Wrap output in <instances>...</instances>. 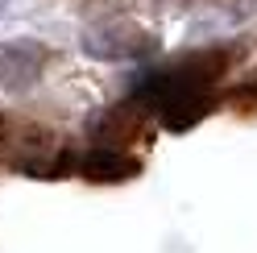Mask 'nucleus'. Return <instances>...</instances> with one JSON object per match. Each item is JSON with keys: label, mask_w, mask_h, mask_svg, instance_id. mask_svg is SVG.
<instances>
[{"label": "nucleus", "mask_w": 257, "mask_h": 253, "mask_svg": "<svg viewBox=\"0 0 257 253\" xmlns=\"http://www.w3.org/2000/svg\"><path fill=\"white\" fill-rule=\"evenodd\" d=\"M54 150H58V141L46 124L21 120V116H0V158L38 170L54 158Z\"/></svg>", "instance_id": "obj_1"}, {"label": "nucleus", "mask_w": 257, "mask_h": 253, "mask_svg": "<svg viewBox=\"0 0 257 253\" xmlns=\"http://www.w3.org/2000/svg\"><path fill=\"white\" fill-rule=\"evenodd\" d=\"M42 71V50L34 46H0V83L5 87H25Z\"/></svg>", "instance_id": "obj_2"}]
</instances>
